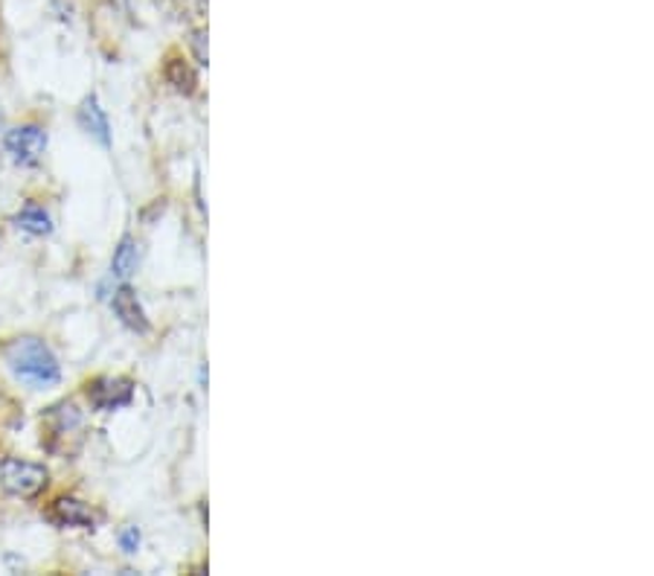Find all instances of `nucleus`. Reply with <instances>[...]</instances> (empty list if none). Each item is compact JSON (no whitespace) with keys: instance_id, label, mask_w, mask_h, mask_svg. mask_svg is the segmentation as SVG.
Listing matches in <instances>:
<instances>
[{"instance_id":"1","label":"nucleus","mask_w":654,"mask_h":576,"mask_svg":"<svg viewBox=\"0 0 654 576\" xmlns=\"http://www.w3.org/2000/svg\"><path fill=\"white\" fill-rule=\"evenodd\" d=\"M3 367L27 390H53L62 384V361L39 336H21L3 347Z\"/></svg>"},{"instance_id":"2","label":"nucleus","mask_w":654,"mask_h":576,"mask_svg":"<svg viewBox=\"0 0 654 576\" xmlns=\"http://www.w3.org/2000/svg\"><path fill=\"white\" fill-rule=\"evenodd\" d=\"M50 483V469L23 457H0V490L9 498H39Z\"/></svg>"},{"instance_id":"3","label":"nucleus","mask_w":654,"mask_h":576,"mask_svg":"<svg viewBox=\"0 0 654 576\" xmlns=\"http://www.w3.org/2000/svg\"><path fill=\"white\" fill-rule=\"evenodd\" d=\"M3 152L21 169H39L47 152V128L35 123H23L3 132Z\"/></svg>"},{"instance_id":"4","label":"nucleus","mask_w":654,"mask_h":576,"mask_svg":"<svg viewBox=\"0 0 654 576\" xmlns=\"http://www.w3.org/2000/svg\"><path fill=\"white\" fill-rule=\"evenodd\" d=\"M85 397L91 411L114 413L134 402V382L125 376H100L85 384Z\"/></svg>"},{"instance_id":"5","label":"nucleus","mask_w":654,"mask_h":576,"mask_svg":"<svg viewBox=\"0 0 654 576\" xmlns=\"http://www.w3.org/2000/svg\"><path fill=\"white\" fill-rule=\"evenodd\" d=\"M47 522L55 524L59 529H96L100 527V513L88 501L62 495L47 506Z\"/></svg>"},{"instance_id":"6","label":"nucleus","mask_w":654,"mask_h":576,"mask_svg":"<svg viewBox=\"0 0 654 576\" xmlns=\"http://www.w3.org/2000/svg\"><path fill=\"white\" fill-rule=\"evenodd\" d=\"M109 304H111V312H114V318L120 320L125 329H131V332L146 336L149 329H152V323H149V318H146V309H143V304H140L137 291H134L129 282H120V286L111 288Z\"/></svg>"},{"instance_id":"7","label":"nucleus","mask_w":654,"mask_h":576,"mask_svg":"<svg viewBox=\"0 0 654 576\" xmlns=\"http://www.w3.org/2000/svg\"><path fill=\"white\" fill-rule=\"evenodd\" d=\"M140 265V241L134 236H123L120 245L114 248V257H111L109 280L100 286V297H109V291L120 282H129L134 274H137Z\"/></svg>"},{"instance_id":"8","label":"nucleus","mask_w":654,"mask_h":576,"mask_svg":"<svg viewBox=\"0 0 654 576\" xmlns=\"http://www.w3.org/2000/svg\"><path fill=\"white\" fill-rule=\"evenodd\" d=\"M76 123L79 128L91 137V141L100 143L102 148H111V143H114V134H111V120H109V111L102 109V102L96 100V96H85L82 100V105H79L76 111Z\"/></svg>"},{"instance_id":"9","label":"nucleus","mask_w":654,"mask_h":576,"mask_svg":"<svg viewBox=\"0 0 654 576\" xmlns=\"http://www.w3.org/2000/svg\"><path fill=\"white\" fill-rule=\"evenodd\" d=\"M12 225H16V230H21V234L32 236V239H44V236H50L55 230L53 216H50V210L39 202L21 204V210L12 216Z\"/></svg>"},{"instance_id":"10","label":"nucleus","mask_w":654,"mask_h":576,"mask_svg":"<svg viewBox=\"0 0 654 576\" xmlns=\"http://www.w3.org/2000/svg\"><path fill=\"white\" fill-rule=\"evenodd\" d=\"M41 420H44L47 434L50 436H68L73 434V431L82 429V413H79V408L73 405V402H62V405L47 408Z\"/></svg>"},{"instance_id":"11","label":"nucleus","mask_w":654,"mask_h":576,"mask_svg":"<svg viewBox=\"0 0 654 576\" xmlns=\"http://www.w3.org/2000/svg\"><path fill=\"white\" fill-rule=\"evenodd\" d=\"M166 79H170V85L175 91H181L186 96L195 94V85H198V76H195V71L184 59H172L170 68H166Z\"/></svg>"},{"instance_id":"12","label":"nucleus","mask_w":654,"mask_h":576,"mask_svg":"<svg viewBox=\"0 0 654 576\" xmlns=\"http://www.w3.org/2000/svg\"><path fill=\"white\" fill-rule=\"evenodd\" d=\"M116 545H120V551H123L125 556H134V553L140 551V545H143V536H140V529L134 527V524H129V527H123L116 533Z\"/></svg>"},{"instance_id":"13","label":"nucleus","mask_w":654,"mask_h":576,"mask_svg":"<svg viewBox=\"0 0 654 576\" xmlns=\"http://www.w3.org/2000/svg\"><path fill=\"white\" fill-rule=\"evenodd\" d=\"M195 53H198V64H207V50H204V35H195Z\"/></svg>"},{"instance_id":"14","label":"nucleus","mask_w":654,"mask_h":576,"mask_svg":"<svg viewBox=\"0 0 654 576\" xmlns=\"http://www.w3.org/2000/svg\"><path fill=\"white\" fill-rule=\"evenodd\" d=\"M0 128H3V117H0Z\"/></svg>"}]
</instances>
